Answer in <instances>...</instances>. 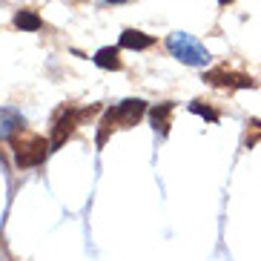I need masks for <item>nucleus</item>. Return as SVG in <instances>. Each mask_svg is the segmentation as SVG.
<instances>
[{
	"mask_svg": "<svg viewBox=\"0 0 261 261\" xmlns=\"http://www.w3.org/2000/svg\"><path fill=\"white\" fill-rule=\"evenodd\" d=\"M77 118H81V112H75V109H66L63 107L58 115H55V132H52V149H61L63 141L69 138L72 132H75V123Z\"/></svg>",
	"mask_w": 261,
	"mask_h": 261,
	"instance_id": "4",
	"label": "nucleus"
},
{
	"mask_svg": "<svg viewBox=\"0 0 261 261\" xmlns=\"http://www.w3.org/2000/svg\"><path fill=\"white\" fill-rule=\"evenodd\" d=\"M250 132H253V135H247V144L253 146L255 141L261 138V121H250Z\"/></svg>",
	"mask_w": 261,
	"mask_h": 261,
	"instance_id": "11",
	"label": "nucleus"
},
{
	"mask_svg": "<svg viewBox=\"0 0 261 261\" xmlns=\"http://www.w3.org/2000/svg\"><path fill=\"white\" fill-rule=\"evenodd\" d=\"M107 3H129V0H107Z\"/></svg>",
	"mask_w": 261,
	"mask_h": 261,
	"instance_id": "13",
	"label": "nucleus"
},
{
	"mask_svg": "<svg viewBox=\"0 0 261 261\" xmlns=\"http://www.w3.org/2000/svg\"><path fill=\"white\" fill-rule=\"evenodd\" d=\"M118 46H103V49H98L95 52V58L92 61L98 63L100 69H121V58H118Z\"/></svg>",
	"mask_w": 261,
	"mask_h": 261,
	"instance_id": "8",
	"label": "nucleus"
},
{
	"mask_svg": "<svg viewBox=\"0 0 261 261\" xmlns=\"http://www.w3.org/2000/svg\"><path fill=\"white\" fill-rule=\"evenodd\" d=\"M227 3H232V0H218V6H227Z\"/></svg>",
	"mask_w": 261,
	"mask_h": 261,
	"instance_id": "12",
	"label": "nucleus"
},
{
	"mask_svg": "<svg viewBox=\"0 0 261 261\" xmlns=\"http://www.w3.org/2000/svg\"><path fill=\"white\" fill-rule=\"evenodd\" d=\"M23 129V115L17 109H0V138H12V132Z\"/></svg>",
	"mask_w": 261,
	"mask_h": 261,
	"instance_id": "6",
	"label": "nucleus"
},
{
	"mask_svg": "<svg viewBox=\"0 0 261 261\" xmlns=\"http://www.w3.org/2000/svg\"><path fill=\"white\" fill-rule=\"evenodd\" d=\"M190 112H195V115H204L207 121H218V112H215V109H210L207 103H201V100H192V103H190Z\"/></svg>",
	"mask_w": 261,
	"mask_h": 261,
	"instance_id": "10",
	"label": "nucleus"
},
{
	"mask_svg": "<svg viewBox=\"0 0 261 261\" xmlns=\"http://www.w3.org/2000/svg\"><path fill=\"white\" fill-rule=\"evenodd\" d=\"M12 146H15V164L20 169L43 164V158L49 152V144L40 135H32V132H23V129H20V138L17 135L12 138Z\"/></svg>",
	"mask_w": 261,
	"mask_h": 261,
	"instance_id": "2",
	"label": "nucleus"
},
{
	"mask_svg": "<svg viewBox=\"0 0 261 261\" xmlns=\"http://www.w3.org/2000/svg\"><path fill=\"white\" fill-rule=\"evenodd\" d=\"M167 49L175 61L187 63V66H207L210 63V52L201 46L198 40L187 35V32H175L167 38Z\"/></svg>",
	"mask_w": 261,
	"mask_h": 261,
	"instance_id": "1",
	"label": "nucleus"
},
{
	"mask_svg": "<svg viewBox=\"0 0 261 261\" xmlns=\"http://www.w3.org/2000/svg\"><path fill=\"white\" fill-rule=\"evenodd\" d=\"M155 43L152 35H144L138 29H123L121 35V49H132V52H141V49H149Z\"/></svg>",
	"mask_w": 261,
	"mask_h": 261,
	"instance_id": "5",
	"label": "nucleus"
},
{
	"mask_svg": "<svg viewBox=\"0 0 261 261\" xmlns=\"http://www.w3.org/2000/svg\"><path fill=\"white\" fill-rule=\"evenodd\" d=\"M204 81L210 86H218V89H255V77L250 75H241V72H232L227 66H218V69H210L204 72Z\"/></svg>",
	"mask_w": 261,
	"mask_h": 261,
	"instance_id": "3",
	"label": "nucleus"
},
{
	"mask_svg": "<svg viewBox=\"0 0 261 261\" xmlns=\"http://www.w3.org/2000/svg\"><path fill=\"white\" fill-rule=\"evenodd\" d=\"M172 109H175V103H158V107H152L149 109V118H152V126L158 132H161V135H167L169 132V115H172Z\"/></svg>",
	"mask_w": 261,
	"mask_h": 261,
	"instance_id": "7",
	"label": "nucleus"
},
{
	"mask_svg": "<svg viewBox=\"0 0 261 261\" xmlns=\"http://www.w3.org/2000/svg\"><path fill=\"white\" fill-rule=\"evenodd\" d=\"M15 26L23 32H38L40 26H43V20H40L38 12H29V9H23V12H17L15 15Z\"/></svg>",
	"mask_w": 261,
	"mask_h": 261,
	"instance_id": "9",
	"label": "nucleus"
}]
</instances>
